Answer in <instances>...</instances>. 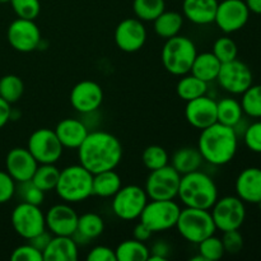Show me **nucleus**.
<instances>
[{
  "mask_svg": "<svg viewBox=\"0 0 261 261\" xmlns=\"http://www.w3.org/2000/svg\"><path fill=\"white\" fill-rule=\"evenodd\" d=\"M9 4L18 18L35 20L40 15V0H10Z\"/></svg>",
  "mask_w": 261,
  "mask_h": 261,
  "instance_id": "41",
  "label": "nucleus"
},
{
  "mask_svg": "<svg viewBox=\"0 0 261 261\" xmlns=\"http://www.w3.org/2000/svg\"><path fill=\"white\" fill-rule=\"evenodd\" d=\"M149 198L147 193L140 186H121V189L112 196L111 208L117 218L122 221H134L139 218Z\"/></svg>",
  "mask_w": 261,
  "mask_h": 261,
  "instance_id": "8",
  "label": "nucleus"
},
{
  "mask_svg": "<svg viewBox=\"0 0 261 261\" xmlns=\"http://www.w3.org/2000/svg\"><path fill=\"white\" fill-rule=\"evenodd\" d=\"M17 182L7 171H0V204H5L12 200L15 195Z\"/></svg>",
  "mask_w": 261,
  "mask_h": 261,
  "instance_id": "45",
  "label": "nucleus"
},
{
  "mask_svg": "<svg viewBox=\"0 0 261 261\" xmlns=\"http://www.w3.org/2000/svg\"><path fill=\"white\" fill-rule=\"evenodd\" d=\"M27 148L38 163H56L64 152V147L55 130L46 127L35 130L31 134Z\"/></svg>",
  "mask_w": 261,
  "mask_h": 261,
  "instance_id": "12",
  "label": "nucleus"
},
{
  "mask_svg": "<svg viewBox=\"0 0 261 261\" xmlns=\"http://www.w3.org/2000/svg\"><path fill=\"white\" fill-rule=\"evenodd\" d=\"M176 229L186 241L198 245L206 237L216 234L217 227L211 211L185 206L181 209Z\"/></svg>",
  "mask_w": 261,
  "mask_h": 261,
  "instance_id": "6",
  "label": "nucleus"
},
{
  "mask_svg": "<svg viewBox=\"0 0 261 261\" xmlns=\"http://www.w3.org/2000/svg\"><path fill=\"white\" fill-rule=\"evenodd\" d=\"M252 71L247 64L241 60L228 61L222 64L217 82L226 92L232 94H242L252 86Z\"/></svg>",
  "mask_w": 261,
  "mask_h": 261,
  "instance_id": "14",
  "label": "nucleus"
},
{
  "mask_svg": "<svg viewBox=\"0 0 261 261\" xmlns=\"http://www.w3.org/2000/svg\"><path fill=\"white\" fill-rule=\"evenodd\" d=\"M206 91H208V83L196 78L191 73L181 75L180 81L176 84L177 96L186 102L204 96L206 94Z\"/></svg>",
  "mask_w": 261,
  "mask_h": 261,
  "instance_id": "31",
  "label": "nucleus"
},
{
  "mask_svg": "<svg viewBox=\"0 0 261 261\" xmlns=\"http://www.w3.org/2000/svg\"><path fill=\"white\" fill-rule=\"evenodd\" d=\"M244 139L251 152L261 153V121L254 122L245 129Z\"/></svg>",
  "mask_w": 261,
  "mask_h": 261,
  "instance_id": "44",
  "label": "nucleus"
},
{
  "mask_svg": "<svg viewBox=\"0 0 261 261\" xmlns=\"http://www.w3.org/2000/svg\"><path fill=\"white\" fill-rule=\"evenodd\" d=\"M177 198L185 206L211 211L218 199V188L208 173L198 170L181 176Z\"/></svg>",
  "mask_w": 261,
  "mask_h": 261,
  "instance_id": "3",
  "label": "nucleus"
},
{
  "mask_svg": "<svg viewBox=\"0 0 261 261\" xmlns=\"http://www.w3.org/2000/svg\"><path fill=\"white\" fill-rule=\"evenodd\" d=\"M105 231V222L102 217L97 213H84L79 216L76 232L83 234L88 240H94L101 236Z\"/></svg>",
  "mask_w": 261,
  "mask_h": 261,
  "instance_id": "33",
  "label": "nucleus"
},
{
  "mask_svg": "<svg viewBox=\"0 0 261 261\" xmlns=\"http://www.w3.org/2000/svg\"><path fill=\"white\" fill-rule=\"evenodd\" d=\"M257 205H259V209H260V212H261V199L259 200V203H257Z\"/></svg>",
  "mask_w": 261,
  "mask_h": 261,
  "instance_id": "53",
  "label": "nucleus"
},
{
  "mask_svg": "<svg viewBox=\"0 0 261 261\" xmlns=\"http://www.w3.org/2000/svg\"><path fill=\"white\" fill-rule=\"evenodd\" d=\"M241 106L247 116L261 119V84H252L242 93Z\"/></svg>",
  "mask_w": 261,
  "mask_h": 261,
  "instance_id": "36",
  "label": "nucleus"
},
{
  "mask_svg": "<svg viewBox=\"0 0 261 261\" xmlns=\"http://www.w3.org/2000/svg\"><path fill=\"white\" fill-rule=\"evenodd\" d=\"M17 189L15 193L19 196L20 201L33 205H41L45 200V191L41 190L38 186L32 182V180L23 181V182H17Z\"/></svg>",
  "mask_w": 261,
  "mask_h": 261,
  "instance_id": "39",
  "label": "nucleus"
},
{
  "mask_svg": "<svg viewBox=\"0 0 261 261\" xmlns=\"http://www.w3.org/2000/svg\"><path fill=\"white\" fill-rule=\"evenodd\" d=\"M7 40L18 53H31L40 47L41 31L35 20L17 18L8 27Z\"/></svg>",
  "mask_w": 261,
  "mask_h": 261,
  "instance_id": "13",
  "label": "nucleus"
},
{
  "mask_svg": "<svg viewBox=\"0 0 261 261\" xmlns=\"http://www.w3.org/2000/svg\"><path fill=\"white\" fill-rule=\"evenodd\" d=\"M12 261H43V255L40 250L33 247L28 242L25 245L15 247L10 255Z\"/></svg>",
  "mask_w": 261,
  "mask_h": 261,
  "instance_id": "42",
  "label": "nucleus"
},
{
  "mask_svg": "<svg viewBox=\"0 0 261 261\" xmlns=\"http://www.w3.org/2000/svg\"><path fill=\"white\" fill-rule=\"evenodd\" d=\"M121 177L115 170L102 171L93 175L92 191L93 195L99 198H112L121 189Z\"/></svg>",
  "mask_w": 261,
  "mask_h": 261,
  "instance_id": "27",
  "label": "nucleus"
},
{
  "mask_svg": "<svg viewBox=\"0 0 261 261\" xmlns=\"http://www.w3.org/2000/svg\"><path fill=\"white\" fill-rule=\"evenodd\" d=\"M133 10L142 22H153L166 10L165 0H134Z\"/></svg>",
  "mask_w": 261,
  "mask_h": 261,
  "instance_id": "34",
  "label": "nucleus"
},
{
  "mask_svg": "<svg viewBox=\"0 0 261 261\" xmlns=\"http://www.w3.org/2000/svg\"><path fill=\"white\" fill-rule=\"evenodd\" d=\"M10 0H0V4H7V3H9Z\"/></svg>",
  "mask_w": 261,
  "mask_h": 261,
  "instance_id": "52",
  "label": "nucleus"
},
{
  "mask_svg": "<svg viewBox=\"0 0 261 261\" xmlns=\"http://www.w3.org/2000/svg\"><path fill=\"white\" fill-rule=\"evenodd\" d=\"M69 99L71 107L79 114H93L103 102V91L97 82L82 81L71 88Z\"/></svg>",
  "mask_w": 261,
  "mask_h": 261,
  "instance_id": "16",
  "label": "nucleus"
},
{
  "mask_svg": "<svg viewBox=\"0 0 261 261\" xmlns=\"http://www.w3.org/2000/svg\"><path fill=\"white\" fill-rule=\"evenodd\" d=\"M37 166L38 162L31 154L28 148H12L5 157V171L15 182L31 180Z\"/></svg>",
  "mask_w": 261,
  "mask_h": 261,
  "instance_id": "20",
  "label": "nucleus"
},
{
  "mask_svg": "<svg viewBox=\"0 0 261 261\" xmlns=\"http://www.w3.org/2000/svg\"><path fill=\"white\" fill-rule=\"evenodd\" d=\"M212 53L217 56V59H218L222 64H224L237 59L239 48H237L236 42H234L232 38L219 37L218 40L214 42Z\"/></svg>",
  "mask_w": 261,
  "mask_h": 261,
  "instance_id": "40",
  "label": "nucleus"
},
{
  "mask_svg": "<svg viewBox=\"0 0 261 261\" xmlns=\"http://www.w3.org/2000/svg\"><path fill=\"white\" fill-rule=\"evenodd\" d=\"M55 133L64 148L78 149L88 135L89 129L82 120L68 117L58 122Z\"/></svg>",
  "mask_w": 261,
  "mask_h": 261,
  "instance_id": "22",
  "label": "nucleus"
},
{
  "mask_svg": "<svg viewBox=\"0 0 261 261\" xmlns=\"http://www.w3.org/2000/svg\"><path fill=\"white\" fill-rule=\"evenodd\" d=\"M244 110L241 102L237 99L226 97L217 102V121L227 126L236 127L242 121Z\"/></svg>",
  "mask_w": 261,
  "mask_h": 261,
  "instance_id": "29",
  "label": "nucleus"
},
{
  "mask_svg": "<svg viewBox=\"0 0 261 261\" xmlns=\"http://www.w3.org/2000/svg\"><path fill=\"white\" fill-rule=\"evenodd\" d=\"M59 176H60V170L56 167L55 163H38L31 180L41 190L47 193L55 190Z\"/></svg>",
  "mask_w": 261,
  "mask_h": 261,
  "instance_id": "32",
  "label": "nucleus"
},
{
  "mask_svg": "<svg viewBox=\"0 0 261 261\" xmlns=\"http://www.w3.org/2000/svg\"><path fill=\"white\" fill-rule=\"evenodd\" d=\"M186 121L193 127L203 130L217 122V101L206 94L186 102Z\"/></svg>",
  "mask_w": 261,
  "mask_h": 261,
  "instance_id": "19",
  "label": "nucleus"
},
{
  "mask_svg": "<svg viewBox=\"0 0 261 261\" xmlns=\"http://www.w3.org/2000/svg\"><path fill=\"white\" fill-rule=\"evenodd\" d=\"M250 10L245 0H223L218 3L214 23L224 33L242 30L249 22Z\"/></svg>",
  "mask_w": 261,
  "mask_h": 261,
  "instance_id": "15",
  "label": "nucleus"
},
{
  "mask_svg": "<svg viewBox=\"0 0 261 261\" xmlns=\"http://www.w3.org/2000/svg\"><path fill=\"white\" fill-rule=\"evenodd\" d=\"M181 208L175 200H150L143 209L139 219L153 233L176 227Z\"/></svg>",
  "mask_w": 261,
  "mask_h": 261,
  "instance_id": "7",
  "label": "nucleus"
},
{
  "mask_svg": "<svg viewBox=\"0 0 261 261\" xmlns=\"http://www.w3.org/2000/svg\"><path fill=\"white\" fill-rule=\"evenodd\" d=\"M10 221L15 233L27 241L46 229L45 214L40 205L20 201L13 209Z\"/></svg>",
  "mask_w": 261,
  "mask_h": 261,
  "instance_id": "11",
  "label": "nucleus"
},
{
  "mask_svg": "<svg viewBox=\"0 0 261 261\" xmlns=\"http://www.w3.org/2000/svg\"><path fill=\"white\" fill-rule=\"evenodd\" d=\"M218 3V0H184L182 15L194 24H211L214 23Z\"/></svg>",
  "mask_w": 261,
  "mask_h": 261,
  "instance_id": "23",
  "label": "nucleus"
},
{
  "mask_svg": "<svg viewBox=\"0 0 261 261\" xmlns=\"http://www.w3.org/2000/svg\"><path fill=\"white\" fill-rule=\"evenodd\" d=\"M87 260L88 261H117L115 250L109 246H103V245H98L94 246L91 251L87 255Z\"/></svg>",
  "mask_w": 261,
  "mask_h": 261,
  "instance_id": "46",
  "label": "nucleus"
},
{
  "mask_svg": "<svg viewBox=\"0 0 261 261\" xmlns=\"http://www.w3.org/2000/svg\"><path fill=\"white\" fill-rule=\"evenodd\" d=\"M204 160L198 147H182L173 153L171 158V166L181 176L200 170Z\"/></svg>",
  "mask_w": 261,
  "mask_h": 261,
  "instance_id": "25",
  "label": "nucleus"
},
{
  "mask_svg": "<svg viewBox=\"0 0 261 261\" xmlns=\"http://www.w3.org/2000/svg\"><path fill=\"white\" fill-rule=\"evenodd\" d=\"M237 196L244 203L257 204L261 199V168L247 167L236 178Z\"/></svg>",
  "mask_w": 261,
  "mask_h": 261,
  "instance_id": "21",
  "label": "nucleus"
},
{
  "mask_svg": "<svg viewBox=\"0 0 261 261\" xmlns=\"http://www.w3.org/2000/svg\"><path fill=\"white\" fill-rule=\"evenodd\" d=\"M51 239H53V234H51L47 229H45V231L40 232V233L36 234V236L32 237L31 240H28V242H30L33 247H36V249L40 250L41 252H43V250L47 247Z\"/></svg>",
  "mask_w": 261,
  "mask_h": 261,
  "instance_id": "48",
  "label": "nucleus"
},
{
  "mask_svg": "<svg viewBox=\"0 0 261 261\" xmlns=\"http://www.w3.org/2000/svg\"><path fill=\"white\" fill-rule=\"evenodd\" d=\"M198 246L199 254L203 256V259L205 261H217L222 259L226 254L222 239L217 237L216 234L206 237L200 244H198Z\"/></svg>",
  "mask_w": 261,
  "mask_h": 261,
  "instance_id": "38",
  "label": "nucleus"
},
{
  "mask_svg": "<svg viewBox=\"0 0 261 261\" xmlns=\"http://www.w3.org/2000/svg\"><path fill=\"white\" fill-rule=\"evenodd\" d=\"M200 132L198 149L204 162L213 166H224L233 160L239 147V134L234 127L217 121Z\"/></svg>",
  "mask_w": 261,
  "mask_h": 261,
  "instance_id": "2",
  "label": "nucleus"
},
{
  "mask_svg": "<svg viewBox=\"0 0 261 261\" xmlns=\"http://www.w3.org/2000/svg\"><path fill=\"white\" fill-rule=\"evenodd\" d=\"M133 234H134L135 240H139V241L142 242H147L150 240L153 232L150 231L145 224H143L142 222H139V223L134 227V232H133Z\"/></svg>",
  "mask_w": 261,
  "mask_h": 261,
  "instance_id": "49",
  "label": "nucleus"
},
{
  "mask_svg": "<svg viewBox=\"0 0 261 261\" xmlns=\"http://www.w3.org/2000/svg\"><path fill=\"white\" fill-rule=\"evenodd\" d=\"M222 242H223L224 251L227 254H239L244 249V237H242L241 232L239 229H232V231L223 232Z\"/></svg>",
  "mask_w": 261,
  "mask_h": 261,
  "instance_id": "43",
  "label": "nucleus"
},
{
  "mask_svg": "<svg viewBox=\"0 0 261 261\" xmlns=\"http://www.w3.org/2000/svg\"><path fill=\"white\" fill-rule=\"evenodd\" d=\"M10 116H12L10 103L0 97V129H3L9 122Z\"/></svg>",
  "mask_w": 261,
  "mask_h": 261,
  "instance_id": "50",
  "label": "nucleus"
},
{
  "mask_svg": "<svg viewBox=\"0 0 261 261\" xmlns=\"http://www.w3.org/2000/svg\"><path fill=\"white\" fill-rule=\"evenodd\" d=\"M42 255L43 261H75L79 246L71 236H53Z\"/></svg>",
  "mask_w": 261,
  "mask_h": 261,
  "instance_id": "24",
  "label": "nucleus"
},
{
  "mask_svg": "<svg viewBox=\"0 0 261 261\" xmlns=\"http://www.w3.org/2000/svg\"><path fill=\"white\" fill-rule=\"evenodd\" d=\"M222 63L213 53H201L195 56L190 73L201 81L211 83L217 81Z\"/></svg>",
  "mask_w": 261,
  "mask_h": 261,
  "instance_id": "26",
  "label": "nucleus"
},
{
  "mask_svg": "<svg viewBox=\"0 0 261 261\" xmlns=\"http://www.w3.org/2000/svg\"><path fill=\"white\" fill-rule=\"evenodd\" d=\"M79 163L91 173L115 170L122 158V145L115 135L103 130L89 132L78 148Z\"/></svg>",
  "mask_w": 261,
  "mask_h": 261,
  "instance_id": "1",
  "label": "nucleus"
},
{
  "mask_svg": "<svg viewBox=\"0 0 261 261\" xmlns=\"http://www.w3.org/2000/svg\"><path fill=\"white\" fill-rule=\"evenodd\" d=\"M24 92V83L15 74H7L0 78V97L9 102L15 103L20 99Z\"/></svg>",
  "mask_w": 261,
  "mask_h": 261,
  "instance_id": "35",
  "label": "nucleus"
},
{
  "mask_svg": "<svg viewBox=\"0 0 261 261\" xmlns=\"http://www.w3.org/2000/svg\"><path fill=\"white\" fill-rule=\"evenodd\" d=\"M117 261H148L150 251L145 242L139 240H125L115 249Z\"/></svg>",
  "mask_w": 261,
  "mask_h": 261,
  "instance_id": "30",
  "label": "nucleus"
},
{
  "mask_svg": "<svg viewBox=\"0 0 261 261\" xmlns=\"http://www.w3.org/2000/svg\"><path fill=\"white\" fill-rule=\"evenodd\" d=\"M154 23V32L160 37L168 40L173 36L180 35V31L184 25V15L175 10H165L160 17L153 20Z\"/></svg>",
  "mask_w": 261,
  "mask_h": 261,
  "instance_id": "28",
  "label": "nucleus"
},
{
  "mask_svg": "<svg viewBox=\"0 0 261 261\" xmlns=\"http://www.w3.org/2000/svg\"><path fill=\"white\" fill-rule=\"evenodd\" d=\"M150 255L148 257V261H167L171 255V247L167 242L160 241L154 242L152 249H149Z\"/></svg>",
  "mask_w": 261,
  "mask_h": 261,
  "instance_id": "47",
  "label": "nucleus"
},
{
  "mask_svg": "<svg viewBox=\"0 0 261 261\" xmlns=\"http://www.w3.org/2000/svg\"><path fill=\"white\" fill-rule=\"evenodd\" d=\"M142 161L145 168L153 171L167 166L168 161H170V155H168L167 150L161 147V145H149L143 152Z\"/></svg>",
  "mask_w": 261,
  "mask_h": 261,
  "instance_id": "37",
  "label": "nucleus"
},
{
  "mask_svg": "<svg viewBox=\"0 0 261 261\" xmlns=\"http://www.w3.org/2000/svg\"><path fill=\"white\" fill-rule=\"evenodd\" d=\"M250 13L261 14V0H245Z\"/></svg>",
  "mask_w": 261,
  "mask_h": 261,
  "instance_id": "51",
  "label": "nucleus"
},
{
  "mask_svg": "<svg viewBox=\"0 0 261 261\" xmlns=\"http://www.w3.org/2000/svg\"><path fill=\"white\" fill-rule=\"evenodd\" d=\"M78 218V213L69 203L55 204L45 214L46 229L53 236H71L76 231Z\"/></svg>",
  "mask_w": 261,
  "mask_h": 261,
  "instance_id": "18",
  "label": "nucleus"
},
{
  "mask_svg": "<svg viewBox=\"0 0 261 261\" xmlns=\"http://www.w3.org/2000/svg\"><path fill=\"white\" fill-rule=\"evenodd\" d=\"M211 213L217 229L222 232L240 229L246 218L245 203L239 196L232 195L217 199Z\"/></svg>",
  "mask_w": 261,
  "mask_h": 261,
  "instance_id": "10",
  "label": "nucleus"
},
{
  "mask_svg": "<svg viewBox=\"0 0 261 261\" xmlns=\"http://www.w3.org/2000/svg\"><path fill=\"white\" fill-rule=\"evenodd\" d=\"M180 181V173L172 166L167 165L149 171L144 190L150 200H172L177 198Z\"/></svg>",
  "mask_w": 261,
  "mask_h": 261,
  "instance_id": "9",
  "label": "nucleus"
},
{
  "mask_svg": "<svg viewBox=\"0 0 261 261\" xmlns=\"http://www.w3.org/2000/svg\"><path fill=\"white\" fill-rule=\"evenodd\" d=\"M198 55L196 46L186 36H173L166 40L161 53V59L166 70L176 76L189 74L195 56Z\"/></svg>",
  "mask_w": 261,
  "mask_h": 261,
  "instance_id": "5",
  "label": "nucleus"
},
{
  "mask_svg": "<svg viewBox=\"0 0 261 261\" xmlns=\"http://www.w3.org/2000/svg\"><path fill=\"white\" fill-rule=\"evenodd\" d=\"M93 173L79 165H71L60 170L55 191L59 198L69 204L81 203L93 195Z\"/></svg>",
  "mask_w": 261,
  "mask_h": 261,
  "instance_id": "4",
  "label": "nucleus"
},
{
  "mask_svg": "<svg viewBox=\"0 0 261 261\" xmlns=\"http://www.w3.org/2000/svg\"><path fill=\"white\" fill-rule=\"evenodd\" d=\"M115 43L124 53H137L147 41V30L138 18H126L115 30Z\"/></svg>",
  "mask_w": 261,
  "mask_h": 261,
  "instance_id": "17",
  "label": "nucleus"
}]
</instances>
